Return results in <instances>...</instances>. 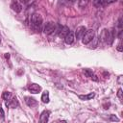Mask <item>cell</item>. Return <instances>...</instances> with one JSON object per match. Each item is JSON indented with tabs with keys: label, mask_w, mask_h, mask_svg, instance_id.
Returning a JSON list of instances; mask_svg holds the SVG:
<instances>
[{
	"label": "cell",
	"mask_w": 123,
	"mask_h": 123,
	"mask_svg": "<svg viewBox=\"0 0 123 123\" xmlns=\"http://www.w3.org/2000/svg\"><path fill=\"white\" fill-rule=\"evenodd\" d=\"M59 123H67V122H66L65 120H62V121H60Z\"/></svg>",
	"instance_id": "obj_22"
},
{
	"label": "cell",
	"mask_w": 123,
	"mask_h": 123,
	"mask_svg": "<svg viewBox=\"0 0 123 123\" xmlns=\"http://www.w3.org/2000/svg\"><path fill=\"white\" fill-rule=\"evenodd\" d=\"M69 28L67 26H62V25H57V32L56 34L61 37V38H64L65 36L69 33Z\"/></svg>",
	"instance_id": "obj_4"
},
{
	"label": "cell",
	"mask_w": 123,
	"mask_h": 123,
	"mask_svg": "<svg viewBox=\"0 0 123 123\" xmlns=\"http://www.w3.org/2000/svg\"><path fill=\"white\" fill-rule=\"evenodd\" d=\"M74 38H75L74 37V33L72 31H69V33L64 37V41H65L66 44H72L74 42Z\"/></svg>",
	"instance_id": "obj_9"
},
{
	"label": "cell",
	"mask_w": 123,
	"mask_h": 123,
	"mask_svg": "<svg viewBox=\"0 0 123 123\" xmlns=\"http://www.w3.org/2000/svg\"><path fill=\"white\" fill-rule=\"evenodd\" d=\"M12 97V93H11L10 91H4V92L2 93V98H3L6 102H8L9 100H11Z\"/></svg>",
	"instance_id": "obj_14"
},
{
	"label": "cell",
	"mask_w": 123,
	"mask_h": 123,
	"mask_svg": "<svg viewBox=\"0 0 123 123\" xmlns=\"http://www.w3.org/2000/svg\"><path fill=\"white\" fill-rule=\"evenodd\" d=\"M86 4H87V1H86V2H84V1H83V2H79V5H80L81 8H83V6L85 7Z\"/></svg>",
	"instance_id": "obj_19"
},
{
	"label": "cell",
	"mask_w": 123,
	"mask_h": 123,
	"mask_svg": "<svg viewBox=\"0 0 123 123\" xmlns=\"http://www.w3.org/2000/svg\"><path fill=\"white\" fill-rule=\"evenodd\" d=\"M117 96H118V98H119L120 100H122L123 96H122V89H121V88L118 89V91H117Z\"/></svg>",
	"instance_id": "obj_16"
},
{
	"label": "cell",
	"mask_w": 123,
	"mask_h": 123,
	"mask_svg": "<svg viewBox=\"0 0 123 123\" xmlns=\"http://www.w3.org/2000/svg\"><path fill=\"white\" fill-rule=\"evenodd\" d=\"M86 32V28L85 26H80V27H78V28L76 29V31H75L76 38H77L78 40H79V39H82L83 37L85 36Z\"/></svg>",
	"instance_id": "obj_5"
},
{
	"label": "cell",
	"mask_w": 123,
	"mask_h": 123,
	"mask_svg": "<svg viewBox=\"0 0 123 123\" xmlns=\"http://www.w3.org/2000/svg\"><path fill=\"white\" fill-rule=\"evenodd\" d=\"M11 8L15 12H20L22 11V5L18 1H12L11 4Z\"/></svg>",
	"instance_id": "obj_8"
},
{
	"label": "cell",
	"mask_w": 123,
	"mask_h": 123,
	"mask_svg": "<svg viewBox=\"0 0 123 123\" xmlns=\"http://www.w3.org/2000/svg\"><path fill=\"white\" fill-rule=\"evenodd\" d=\"M95 38V32L94 30L92 29H89V30H86L85 36L83 37L82 38V41L84 44H88L90 41H92L93 39Z\"/></svg>",
	"instance_id": "obj_2"
},
{
	"label": "cell",
	"mask_w": 123,
	"mask_h": 123,
	"mask_svg": "<svg viewBox=\"0 0 123 123\" xmlns=\"http://www.w3.org/2000/svg\"><path fill=\"white\" fill-rule=\"evenodd\" d=\"M117 50H118L119 52H122V51H123V49H122V44H121V42H120V43H119V44L117 45Z\"/></svg>",
	"instance_id": "obj_20"
},
{
	"label": "cell",
	"mask_w": 123,
	"mask_h": 123,
	"mask_svg": "<svg viewBox=\"0 0 123 123\" xmlns=\"http://www.w3.org/2000/svg\"><path fill=\"white\" fill-rule=\"evenodd\" d=\"M121 79H122V76H119V79H118V83H119V84H121V83H122Z\"/></svg>",
	"instance_id": "obj_21"
},
{
	"label": "cell",
	"mask_w": 123,
	"mask_h": 123,
	"mask_svg": "<svg viewBox=\"0 0 123 123\" xmlns=\"http://www.w3.org/2000/svg\"><path fill=\"white\" fill-rule=\"evenodd\" d=\"M29 23L30 26L33 30L37 31V32H40L41 31V26H42V17L40 14L38 13H33L30 15L29 18Z\"/></svg>",
	"instance_id": "obj_1"
},
{
	"label": "cell",
	"mask_w": 123,
	"mask_h": 123,
	"mask_svg": "<svg viewBox=\"0 0 123 123\" xmlns=\"http://www.w3.org/2000/svg\"><path fill=\"white\" fill-rule=\"evenodd\" d=\"M110 118H111V121H119V119H118L115 115H113V114H111V115L110 116Z\"/></svg>",
	"instance_id": "obj_17"
},
{
	"label": "cell",
	"mask_w": 123,
	"mask_h": 123,
	"mask_svg": "<svg viewBox=\"0 0 123 123\" xmlns=\"http://www.w3.org/2000/svg\"><path fill=\"white\" fill-rule=\"evenodd\" d=\"M43 31L46 35H51V34H56L57 32V24L54 22H47L43 28Z\"/></svg>",
	"instance_id": "obj_3"
},
{
	"label": "cell",
	"mask_w": 123,
	"mask_h": 123,
	"mask_svg": "<svg viewBox=\"0 0 123 123\" xmlns=\"http://www.w3.org/2000/svg\"><path fill=\"white\" fill-rule=\"evenodd\" d=\"M0 116H1L2 119L5 118V113H4V111H3V109H2L1 107H0Z\"/></svg>",
	"instance_id": "obj_18"
},
{
	"label": "cell",
	"mask_w": 123,
	"mask_h": 123,
	"mask_svg": "<svg viewBox=\"0 0 123 123\" xmlns=\"http://www.w3.org/2000/svg\"><path fill=\"white\" fill-rule=\"evenodd\" d=\"M28 90H29L31 93H33V94H37V93H38V92L41 90V86H40L39 85H37V84L33 83V84H30V85H29Z\"/></svg>",
	"instance_id": "obj_6"
},
{
	"label": "cell",
	"mask_w": 123,
	"mask_h": 123,
	"mask_svg": "<svg viewBox=\"0 0 123 123\" xmlns=\"http://www.w3.org/2000/svg\"><path fill=\"white\" fill-rule=\"evenodd\" d=\"M25 103L27 104V106H29V107H31V108L37 105V101L36 99L32 98V97H29V96H26V97H25Z\"/></svg>",
	"instance_id": "obj_10"
},
{
	"label": "cell",
	"mask_w": 123,
	"mask_h": 123,
	"mask_svg": "<svg viewBox=\"0 0 123 123\" xmlns=\"http://www.w3.org/2000/svg\"><path fill=\"white\" fill-rule=\"evenodd\" d=\"M49 115H50L49 111H46V110L43 111L40 113V116H39V123H47L48 119H49Z\"/></svg>",
	"instance_id": "obj_7"
},
{
	"label": "cell",
	"mask_w": 123,
	"mask_h": 123,
	"mask_svg": "<svg viewBox=\"0 0 123 123\" xmlns=\"http://www.w3.org/2000/svg\"><path fill=\"white\" fill-rule=\"evenodd\" d=\"M94 96H95V93H94V92H90V93L86 94V95H79V98H80L81 100H90V99H92Z\"/></svg>",
	"instance_id": "obj_12"
},
{
	"label": "cell",
	"mask_w": 123,
	"mask_h": 123,
	"mask_svg": "<svg viewBox=\"0 0 123 123\" xmlns=\"http://www.w3.org/2000/svg\"><path fill=\"white\" fill-rule=\"evenodd\" d=\"M41 101L43 103H45V104L49 103V92L47 90L42 93V95H41Z\"/></svg>",
	"instance_id": "obj_13"
},
{
	"label": "cell",
	"mask_w": 123,
	"mask_h": 123,
	"mask_svg": "<svg viewBox=\"0 0 123 123\" xmlns=\"http://www.w3.org/2000/svg\"><path fill=\"white\" fill-rule=\"evenodd\" d=\"M84 72H85V74H86L87 77H90V78H91V77L93 76L92 71H90L89 69H85V70H84Z\"/></svg>",
	"instance_id": "obj_15"
},
{
	"label": "cell",
	"mask_w": 123,
	"mask_h": 123,
	"mask_svg": "<svg viewBox=\"0 0 123 123\" xmlns=\"http://www.w3.org/2000/svg\"><path fill=\"white\" fill-rule=\"evenodd\" d=\"M6 105L8 107H11V108H16L18 106V101H17V99L15 97H12L11 100L6 102Z\"/></svg>",
	"instance_id": "obj_11"
}]
</instances>
